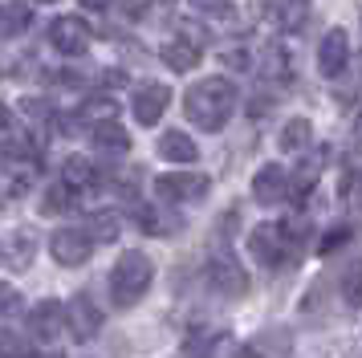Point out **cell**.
Masks as SVG:
<instances>
[{"label":"cell","mask_w":362,"mask_h":358,"mask_svg":"<svg viewBox=\"0 0 362 358\" xmlns=\"http://www.w3.org/2000/svg\"><path fill=\"white\" fill-rule=\"evenodd\" d=\"M29 25H33V8H25V4H4V41L21 37Z\"/></svg>","instance_id":"7402d4cb"},{"label":"cell","mask_w":362,"mask_h":358,"mask_svg":"<svg viewBox=\"0 0 362 358\" xmlns=\"http://www.w3.org/2000/svg\"><path fill=\"white\" fill-rule=\"evenodd\" d=\"M199 57H204V49H199V41H167L163 45V62L175 69V74H192L199 65Z\"/></svg>","instance_id":"ac0fdd59"},{"label":"cell","mask_w":362,"mask_h":358,"mask_svg":"<svg viewBox=\"0 0 362 358\" xmlns=\"http://www.w3.org/2000/svg\"><path fill=\"white\" fill-rule=\"evenodd\" d=\"M208 285H212L216 293H224V297H236V293L248 289V277H245V269L236 265V257L228 253V244H224V253L216 248L212 260H208Z\"/></svg>","instance_id":"ba28073f"},{"label":"cell","mask_w":362,"mask_h":358,"mask_svg":"<svg viewBox=\"0 0 362 358\" xmlns=\"http://www.w3.org/2000/svg\"><path fill=\"white\" fill-rule=\"evenodd\" d=\"M69 309V338H78V342H90L94 334L102 330V309L86 297V293H78V297H69L66 301Z\"/></svg>","instance_id":"8fae6325"},{"label":"cell","mask_w":362,"mask_h":358,"mask_svg":"<svg viewBox=\"0 0 362 358\" xmlns=\"http://www.w3.org/2000/svg\"><path fill=\"white\" fill-rule=\"evenodd\" d=\"M94 41V33L86 25L82 16H57L49 25V45L62 53V57H82L86 49Z\"/></svg>","instance_id":"52a82bcc"},{"label":"cell","mask_w":362,"mask_h":358,"mask_svg":"<svg viewBox=\"0 0 362 358\" xmlns=\"http://www.w3.org/2000/svg\"><path fill=\"white\" fill-rule=\"evenodd\" d=\"M37 257L33 232H8L4 236V269H29Z\"/></svg>","instance_id":"2e32d148"},{"label":"cell","mask_w":362,"mask_h":358,"mask_svg":"<svg viewBox=\"0 0 362 358\" xmlns=\"http://www.w3.org/2000/svg\"><path fill=\"white\" fill-rule=\"evenodd\" d=\"M78 200H82V192H78L69 179H57V183H49L45 195H41V216H62V212H74V208H78Z\"/></svg>","instance_id":"9a60e30c"},{"label":"cell","mask_w":362,"mask_h":358,"mask_svg":"<svg viewBox=\"0 0 362 358\" xmlns=\"http://www.w3.org/2000/svg\"><path fill=\"white\" fill-rule=\"evenodd\" d=\"M196 13H204V16H216V21H232V4L228 0H187Z\"/></svg>","instance_id":"f1b7e54d"},{"label":"cell","mask_w":362,"mask_h":358,"mask_svg":"<svg viewBox=\"0 0 362 358\" xmlns=\"http://www.w3.org/2000/svg\"><path fill=\"white\" fill-rule=\"evenodd\" d=\"M310 16V0H273V21L281 29H301Z\"/></svg>","instance_id":"ffe728a7"},{"label":"cell","mask_w":362,"mask_h":358,"mask_svg":"<svg viewBox=\"0 0 362 358\" xmlns=\"http://www.w3.org/2000/svg\"><path fill=\"white\" fill-rule=\"evenodd\" d=\"M346 65H350V37H346V29H329L317 45V69H322V78H342Z\"/></svg>","instance_id":"30bf717a"},{"label":"cell","mask_w":362,"mask_h":358,"mask_svg":"<svg viewBox=\"0 0 362 358\" xmlns=\"http://www.w3.org/2000/svg\"><path fill=\"white\" fill-rule=\"evenodd\" d=\"M281 151H301V146L310 143V122L305 118H293V122H285L281 127Z\"/></svg>","instance_id":"cb8c5ba5"},{"label":"cell","mask_w":362,"mask_h":358,"mask_svg":"<svg viewBox=\"0 0 362 358\" xmlns=\"http://www.w3.org/2000/svg\"><path fill=\"white\" fill-rule=\"evenodd\" d=\"M4 358H33V338L21 334L17 325H13V318L4 325Z\"/></svg>","instance_id":"603a6c76"},{"label":"cell","mask_w":362,"mask_h":358,"mask_svg":"<svg viewBox=\"0 0 362 358\" xmlns=\"http://www.w3.org/2000/svg\"><path fill=\"white\" fill-rule=\"evenodd\" d=\"M151 277H155V269H151L147 253L127 248V253L115 260V269H110V301H115L118 309H131L134 301L151 289Z\"/></svg>","instance_id":"3957f363"},{"label":"cell","mask_w":362,"mask_h":358,"mask_svg":"<svg viewBox=\"0 0 362 358\" xmlns=\"http://www.w3.org/2000/svg\"><path fill=\"white\" fill-rule=\"evenodd\" d=\"M118 228H122V220H118L115 212H98V216H90V224H86V232L94 236L98 244H110L118 236Z\"/></svg>","instance_id":"44dd1931"},{"label":"cell","mask_w":362,"mask_h":358,"mask_svg":"<svg viewBox=\"0 0 362 358\" xmlns=\"http://www.w3.org/2000/svg\"><path fill=\"white\" fill-rule=\"evenodd\" d=\"M139 224L147 228V232H159V236H163V232H175V228H180V220H175V216H167V212L143 208V212H139Z\"/></svg>","instance_id":"d4e9b609"},{"label":"cell","mask_w":362,"mask_h":358,"mask_svg":"<svg viewBox=\"0 0 362 358\" xmlns=\"http://www.w3.org/2000/svg\"><path fill=\"white\" fill-rule=\"evenodd\" d=\"M90 143L98 146V151L122 155V151H131V134L118 127L115 118H106V122H94V127H90Z\"/></svg>","instance_id":"e0dca14e"},{"label":"cell","mask_w":362,"mask_h":358,"mask_svg":"<svg viewBox=\"0 0 362 358\" xmlns=\"http://www.w3.org/2000/svg\"><path fill=\"white\" fill-rule=\"evenodd\" d=\"M346 236H350L346 228H329V232H326V241L317 244V248H322V253H334V248H342V244H346Z\"/></svg>","instance_id":"f546056e"},{"label":"cell","mask_w":362,"mask_h":358,"mask_svg":"<svg viewBox=\"0 0 362 358\" xmlns=\"http://www.w3.org/2000/svg\"><path fill=\"white\" fill-rule=\"evenodd\" d=\"M86 8H106V4H110V0H82Z\"/></svg>","instance_id":"1f68e13d"},{"label":"cell","mask_w":362,"mask_h":358,"mask_svg":"<svg viewBox=\"0 0 362 358\" xmlns=\"http://www.w3.org/2000/svg\"><path fill=\"white\" fill-rule=\"evenodd\" d=\"M4 159H25V163H37L33 130H29V127H21L17 110H4Z\"/></svg>","instance_id":"4fadbf2b"},{"label":"cell","mask_w":362,"mask_h":358,"mask_svg":"<svg viewBox=\"0 0 362 358\" xmlns=\"http://www.w3.org/2000/svg\"><path fill=\"white\" fill-rule=\"evenodd\" d=\"M134 118L143 122V127H155L159 118L167 114V106H171V86H163V81H151V86H143L139 94H134Z\"/></svg>","instance_id":"7c38bea8"},{"label":"cell","mask_w":362,"mask_h":358,"mask_svg":"<svg viewBox=\"0 0 362 358\" xmlns=\"http://www.w3.org/2000/svg\"><path fill=\"white\" fill-rule=\"evenodd\" d=\"M236 102H240L236 81L204 78L183 94V114H187V122L199 127V130H220V127H228V118L236 114Z\"/></svg>","instance_id":"6da1fadb"},{"label":"cell","mask_w":362,"mask_h":358,"mask_svg":"<svg viewBox=\"0 0 362 358\" xmlns=\"http://www.w3.org/2000/svg\"><path fill=\"white\" fill-rule=\"evenodd\" d=\"M342 297H346V306H362V260L346 269V277H342Z\"/></svg>","instance_id":"484cf974"},{"label":"cell","mask_w":362,"mask_h":358,"mask_svg":"<svg viewBox=\"0 0 362 358\" xmlns=\"http://www.w3.org/2000/svg\"><path fill=\"white\" fill-rule=\"evenodd\" d=\"M94 236L86 232V228H57L49 236V253L57 265H66V269H78V265H86V260L94 257Z\"/></svg>","instance_id":"277c9868"},{"label":"cell","mask_w":362,"mask_h":358,"mask_svg":"<svg viewBox=\"0 0 362 358\" xmlns=\"http://www.w3.org/2000/svg\"><path fill=\"white\" fill-rule=\"evenodd\" d=\"M350 143H354V151H362V114H354V130H350Z\"/></svg>","instance_id":"4dcf8cb0"},{"label":"cell","mask_w":362,"mask_h":358,"mask_svg":"<svg viewBox=\"0 0 362 358\" xmlns=\"http://www.w3.org/2000/svg\"><path fill=\"white\" fill-rule=\"evenodd\" d=\"M155 192L163 204H196L208 195V175L199 171H167V175L155 179Z\"/></svg>","instance_id":"5b68a950"},{"label":"cell","mask_w":362,"mask_h":358,"mask_svg":"<svg viewBox=\"0 0 362 358\" xmlns=\"http://www.w3.org/2000/svg\"><path fill=\"white\" fill-rule=\"evenodd\" d=\"M115 114H118V106L110 102V98H90V102L82 106L86 122H106V118H115Z\"/></svg>","instance_id":"4316f807"},{"label":"cell","mask_w":362,"mask_h":358,"mask_svg":"<svg viewBox=\"0 0 362 358\" xmlns=\"http://www.w3.org/2000/svg\"><path fill=\"white\" fill-rule=\"evenodd\" d=\"M41 4H53V0H41Z\"/></svg>","instance_id":"d6a6232c"},{"label":"cell","mask_w":362,"mask_h":358,"mask_svg":"<svg viewBox=\"0 0 362 358\" xmlns=\"http://www.w3.org/2000/svg\"><path fill=\"white\" fill-rule=\"evenodd\" d=\"M29 330H33V338L41 342H62V330L69 334V309L62 301H41V306L29 313Z\"/></svg>","instance_id":"9c48e42d"},{"label":"cell","mask_w":362,"mask_h":358,"mask_svg":"<svg viewBox=\"0 0 362 358\" xmlns=\"http://www.w3.org/2000/svg\"><path fill=\"white\" fill-rule=\"evenodd\" d=\"M297 244H301V224H257L248 232V253L261 269H285L297 260Z\"/></svg>","instance_id":"7a4b0ae2"},{"label":"cell","mask_w":362,"mask_h":358,"mask_svg":"<svg viewBox=\"0 0 362 358\" xmlns=\"http://www.w3.org/2000/svg\"><path fill=\"white\" fill-rule=\"evenodd\" d=\"M252 358H289V342H281V338L252 342Z\"/></svg>","instance_id":"83f0119b"},{"label":"cell","mask_w":362,"mask_h":358,"mask_svg":"<svg viewBox=\"0 0 362 358\" xmlns=\"http://www.w3.org/2000/svg\"><path fill=\"white\" fill-rule=\"evenodd\" d=\"M293 195V175L277 167V163H261L257 167V175H252V200L264 204V208H277Z\"/></svg>","instance_id":"8992f818"},{"label":"cell","mask_w":362,"mask_h":358,"mask_svg":"<svg viewBox=\"0 0 362 358\" xmlns=\"http://www.w3.org/2000/svg\"><path fill=\"white\" fill-rule=\"evenodd\" d=\"M155 151H159V159H167V163H196L199 159L196 139H187L183 130H163L159 143H155Z\"/></svg>","instance_id":"5bb4252c"},{"label":"cell","mask_w":362,"mask_h":358,"mask_svg":"<svg viewBox=\"0 0 362 358\" xmlns=\"http://www.w3.org/2000/svg\"><path fill=\"white\" fill-rule=\"evenodd\" d=\"M62 179H69L78 192H94V183H98V167L86 159V155H69L66 163H62Z\"/></svg>","instance_id":"d6986e66"}]
</instances>
